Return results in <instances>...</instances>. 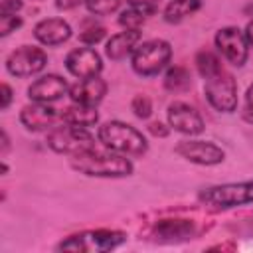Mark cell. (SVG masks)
<instances>
[{
  "mask_svg": "<svg viewBox=\"0 0 253 253\" xmlns=\"http://www.w3.org/2000/svg\"><path fill=\"white\" fill-rule=\"evenodd\" d=\"M194 225L188 219H162L154 227V237L156 241L162 243H174V241H184L192 235Z\"/></svg>",
  "mask_w": 253,
  "mask_h": 253,
  "instance_id": "obj_19",
  "label": "cell"
},
{
  "mask_svg": "<svg viewBox=\"0 0 253 253\" xmlns=\"http://www.w3.org/2000/svg\"><path fill=\"white\" fill-rule=\"evenodd\" d=\"M146 128H148V132H150L152 136H158V138H164V136H168V134H170V130H172V128H170V125L166 126V125H164V123H160V121H154V123H150Z\"/></svg>",
  "mask_w": 253,
  "mask_h": 253,
  "instance_id": "obj_29",
  "label": "cell"
},
{
  "mask_svg": "<svg viewBox=\"0 0 253 253\" xmlns=\"http://www.w3.org/2000/svg\"><path fill=\"white\" fill-rule=\"evenodd\" d=\"M243 119L247 123L253 125V83L247 87V93H245V103H243V111H241Z\"/></svg>",
  "mask_w": 253,
  "mask_h": 253,
  "instance_id": "obj_28",
  "label": "cell"
},
{
  "mask_svg": "<svg viewBox=\"0 0 253 253\" xmlns=\"http://www.w3.org/2000/svg\"><path fill=\"white\" fill-rule=\"evenodd\" d=\"M8 148H10V138H8V132L2 130V154H4Z\"/></svg>",
  "mask_w": 253,
  "mask_h": 253,
  "instance_id": "obj_34",
  "label": "cell"
},
{
  "mask_svg": "<svg viewBox=\"0 0 253 253\" xmlns=\"http://www.w3.org/2000/svg\"><path fill=\"white\" fill-rule=\"evenodd\" d=\"M138 43H140V30H123L107 40L105 55L111 61H123L134 51Z\"/></svg>",
  "mask_w": 253,
  "mask_h": 253,
  "instance_id": "obj_17",
  "label": "cell"
},
{
  "mask_svg": "<svg viewBox=\"0 0 253 253\" xmlns=\"http://www.w3.org/2000/svg\"><path fill=\"white\" fill-rule=\"evenodd\" d=\"M174 152L184 160L198 164V166H215L225 160V152L211 140H198V138H184L178 140Z\"/></svg>",
  "mask_w": 253,
  "mask_h": 253,
  "instance_id": "obj_9",
  "label": "cell"
},
{
  "mask_svg": "<svg viewBox=\"0 0 253 253\" xmlns=\"http://www.w3.org/2000/svg\"><path fill=\"white\" fill-rule=\"evenodd\" d=\"M45 142L53 152L67 154V156H75V154L93 150L97 144L95 136L89 132V128L73 126V125H65V123L51 128Z\"/></svg>",
  "mask_w": 253,
  "mask_h": 253,
  "instance_id": "obj_7",
  "label": "cell"
},
{
  "mask_svg": "<svg viewBox=\"0 0 253 253\" xmlns=\"http://www.w3.org/2000/svg\"><path fill=\"white\" fill-rule=\"evenodd\" d=\"M67 93H69V83L57 73L42 75L28 87V97L34 103H53Z\"/></svg>",
  "mask_w": 253,
  "mask_h": 253,
  "instance_id": "obj_14",
  "label": "cell"
},
{
  "mask_svg": "<svg viewBox=\"0 0 253 253\" xmlns=\"http://www.w3.org/2000/svg\"><path fill=\"white\" fill-rule=\"evenodd\" d=\"M123 0H85V8L93 16H109L119 10Z\"/></svg>",
  "mask_w": 253,
  "mask_h": 253,
  "instance_id": "obj_22",
  "label": "cell"
},
{
  "mask_svg": "<svg viewBox=\"0 0 253 253\" xmlns=\"http://www.w3.org/2000/svg\"><path fill=\"white\" fill-rule=\"evenodd\" d=\"M85 0H55V8L57 10H73V8H77L79 4H83Z\"/></svg>",
  "mask_w": 253,
  "mask_h": 253,
  "instance_id": "obj_32",
  "label": "cell"
},
{
  "mask_svg": "<svg viewBox=\"0 0 253 253\" xmlns=\"http://www.w3.org/2000/svg\"><path fill=\"white\" fill-rule=\"evenodd\" d=\"M107 89H109L107 81L97 75V77H89V79H79L77 83L69 85L67 95L71 97V103H83V105L97 107L105 99Z\"/></svg>",
  "mask_w": 253,
  "mask_h": 253,
  "instance_id": "obj_16",
  "label": "cell"
},
{
  "mask_svg": "<svg viewBox=\"0 0 253 253\" xmlns=\"http://www.w3.org/2000/svg\"><path fill=\"white\" fill-rule=\"evenodd\" d=\"M71 168L89 178H126L132 174L134 166L125 154L113 150L101 152L97 148L71 156Z\"/></svg>",
  "mask_w": 253,
  "mask_h": 253,
  "instance_id": "obj_2",
  "label": "cell"
},
{
  "mask_svg": "<svg viewBox=\"0 0 253 253\" xmlns=\"http://www.w3.org/2000/svg\"><path fill=\"white\" fill-rule=\"evenodd\" d=\"M130 109H132V113H134L136 119L146 121L152 115V101H150L148 95H142V93L140 95H134L132 101H130Z\"/></svg>",
  "mask_w": 253,
  "mask_h": 253,
  "instance_id": "obj_25",
  "label": "cell"
},
{
  "mask_svg": "<svg viewBox=\"0 0 253 253\" xmlns=\"http://www.w3.org/2000/svg\"><path fill=\"white\" fill-rule=\"evenodd\" d=\"M47 53L36 45H22L6 57V71L14 77H32L43 71Z\"/></svg>",
  "mask_w": 253,
  "mask_h": 253,
  "instance_id": "obj_10",
  "label": "cell"
},
{
  "mask_svg": "<svg viewBox=\"0 0 253 253\" xmlns=\"http://www.w3.org/2000/svg\"><path fill=\"white\" fill-rule=\"evenodd\" d=\"M128 8H134L138 12H142L144 16H152L158 12V6H160V0H126Z\"/></svg>",
  "mask_w": 253,
  "mask_h": 253,
  "instance_id": "obj_27",
  "label": "cell"
},
{
  "mask_svg": "<svg viewBox=\"0 0 253 253\" xmlns=\"http://www.w3.org/2000/svg\"><path fill=\"white\" fill-rule=\"evenodd\" d=\"M105 38V28L101 24H87L85 22V28L79 32V42L85 43V45H95L99 43L101 40Z\"/></svg>",
  "mask_w": 253,
  "mask_h": 253,
  "instance_id": "obj_24",
  "label": "cell"
},
{
  "mask_svg": "<svg viewBox=\"0 0 253 253\" xmlns=\"http://www.w3.org/2000/svg\"><path fill=\"white\" fill-rule=\"evenodd\" d=\"M213 43L223 59H227L235 67H243L249 55V43L245 40L243 30L237 26H225L219 28L213 36Z\"/></svg>",
  "mask_w": 253,
  "mask_h": 253,
  "instance_id": "obj_8",
  "label": "cell"
},
{
  "mask_svg": "<svg viewBox=\"0 0 253 253\" xmlns=\"http://www.w3.org/2000/svg\"><path fill=\"white\" fill-rule=\"evenodd\" d=\"M97 140L107 148L117 154L140 158L148 152V142L144 134L134 128L128 123L123 121H107L97 128Z\"/></svg>",
  "mask_w": 253,
  "mask_h": 253,
  "instance_id": "obj_3",
  "label": "cell"
},
{
  "mask_svg": "<svg viewBox=\"0 0 253 253\" xmlns=\"http://www.w3.org/2000/svg\"><path fill=\"white\" fill-rule=\"evenodd\" d=\"M63 63H65V69L77 79L97 77L103 71V59L91 45H83V47L71 49L65 55Z\"/></svg>",
  "mask_w": 253,
  "mask_h": 253,
  "instance_id": "obj_12",
  "label": "cell"
},
{
  "mask_svg": "<svg viewBox=\"0 0 253 253\" xmlns=\"http://www.w3.org/2000/svg\"><path fill=\"white\" fill-rule=\"evenodd\" d=\"M71 34H73V30H71L69 22H65L63 18H45L34 26V38L42 45H47V47L65 43L71 38Z\"/></svg>",
  "mask_w": 253,
  "mask_h": 253,
  "instance_id": "obj_15",
  "label": "cell"
},
{
  "mask_svg": "<svg viewBox=\"0 0 253 253\" xmlns=\"http://www.w3.org/2000/svg\"><path fill=\"white\" fill-rule=\"evenodd\" d=\"M196 67L204 79V95L210 107L217 113L231 115L237 109L235 77L221 65L219 57L208 49H202L196 55Z\"/></svg>",
  "mask_w": 253,
  "mask_h": 253,
  "instance_id": "obj_1",
  "label": "cell"
},
{
  "mask_svg": "<svg viewBox=\"0 0 253 253\" xmlns=\"http://www.w3.org/2000/svg\"><path fill=\"white\" fill-rule=\"evenodd\" d=\"M61 115V123L65 125H73V126H95L99 123V111L93 105H83V103H71L65 109L59 111Z\"/></svg>",
  "mask_w": 253,
  "mask_h": 253,
  "instance_id": "obj_18",
  "label": "cell"
},
{
  "mask_svg": "<svg viewBox=\"0 0 253 253\" xmlns=\"http://www.w3.org/2000/svg\"><path fill=\"white\" fill-rule=\"evenodd\" d=\"M192 85V77H190V71L186 67H180V65H174V67H168L166 73H164V87L172 93H182L186 89H190Z\"/></svg>",
  "mask_w": 253,
  "mask_h": 253,
  "instance_id": "obj_21",
  "label": "cell"
},
{
  "mask_svg": "<svg viewBox=\"0 0 253 253\" xmlns=\"http://www.w3.org/2000/svg\"><path fill=\"white\" fill-rule=\"evenodd\" d=\"M172 59V45L166 40L154 38L140 42L130 53L132 71L140 77H154L162 73Z\"/></svg>",
  "mask_w": 253,
  "mask_h": 253,
  "instance_id": "obj_4",
  "label": "cell"
},
{
  "mask_svg": "<svg viewBox=\"0 0 253 253\" xmlns=\"http://www.w3.org/2000/svg\"><path fill=\"white\" fill-rule=\"evenodd\" d=\"M24 18L20 14H0V36L6 38L18 28H22Z\"/></svg>",
  "mask_w": 253,
  "mask_h": 253,
  "instance_id": "obj_26",
  "label": "cell"
},
{
  "mask_svg": "<svg viewBox=\"0 0 253 253\" xmlns=\"http://www.w3.org/2000/svg\"><path fill=\"white\" fill-rule=\"evenodd\" d=\"M0 93H2V95H0V97H2V99H0V109L6 111V109L10 107V103H12L14 91H12V87H10L8 83H2V85H0Z\"/></svg>",
  "mask_w": 253,
  "mask_h": 253,
  "instance_id": "obj_31",
  "label": "cell"
},
{
  "mask_svg": "<svg viewBox=\"0 0 253 253\" xmlns=\"http://www.w3.org/2000/svg\"><path fill=\"white\" fill-rule=\"evenodd\" d=\"M57 121H61V115L57 109H53L49 103H34L22 107L20 111V123L24 125L26 130L32 132H43L55 128Z\"/></svg>",
  "mask_w": 253,
  "mask_h": 253,
  "instance_id": "obj_13",
  "label": "cell"
},
{
  "mask_svg": "<svg viewBox=\"0 0 253 253\" xmlns=\"http://www.w3.org/2000/svg\"><path fill=\"white\" fill-rule=\"evenodd\" d=\"M243 34H245V40H247L249 47H253V20H249V22H247V26H245Z\"/></svg>",
  "mask_w": 253,
  "mask_h": 253,
  "instance_id": "obj_33",
  "label": "cell"
},
{
  "mask_svg": "<svg viewBox=\"0 0 253 253\" xmlns=\"http://www.w3.org/2000/svg\"><path fill=\"white\" fill-rule=\"evenodd\" d=\"M202 8V0H170L162 12L168 24H178Z\"/></svg>",
  "mask_w": 253,
  "mask_h": 253,
  "instance_id": "obj_20",
  "label": "cell"
},
{
  "mask_svg": "<svg viewBox=\"0 0 253 253\" xmlns=\"http://www.w3.org/2000/svg\"><path fill=\"white\" fill-rule=\"evenodd\" d=\"M22 6V0H0V14H18Z\"/></svg>",
  "mask_w": 253,
  "mask_h": 253,
  "instance_id": "obj_30",
  "label": "cell"
},
{
  "mask_svg": "<svg viewBox=\"0 0 253 253\" xmlns=\"http://www.w3.org/2000/svg\"><path fill=\"white\" fill-rule=\"evenodd\" d=\"M126 241V233L117 229H89L75 235H69L57 245V251L73 253H105L121 247Z\"/></svg>",
  "mask_w": 253,
  "mask_h": 253,
  "instance_id": "obj_5",
  "label": "cell"
},
{
  "mask_svg": "<svg viewBox=\"0 0 253 253\" xmlns=\"http://www.w3.org/2000/svg\"><path fill=\"white\" fill-rule=\"evenodd\" d=\"M200 202L213 210H229L245 204H253V180L245 182H227L210 186L200 192Z\"/></svg>",
  "mask_w": 253,
  "mask_h": 253,
  "instance_id": "obj_6",
  "label": "cell"
},
{
  "mask_svg": "<svg viewBox=\"0 0 253 253\" xmlns=\"http://www.w3.org/2000/svg\"><path fill=\"white\" fill-rule=\"evenodd\" d=\"M146 22V16L134 8H126L121 12L119 16V24L125 28V30H140Z\"/></svg>",
  "mask_w": 253,
  "mask_h": 253,
  "instance_id": "obj_23",
  "label": "cell"
},
{
  "mask_svg": "<svg viewBox=\"0 0 253 253\" xmlns=\"http://www.w3.org/2000/svg\"><path fill=\"white\" fill-rule=\"evenodd\" d=\"M166 119L172 130L180 132V134H188V136H198L204 132L206 123L200 115V111L184 101H174L168 105L166 111Z\"/></svg>",
  "mask_w": 253,
  "mask_h": 253,
  "instance_id": "obj_11",
  "label": "cell"
}]
</instances>
